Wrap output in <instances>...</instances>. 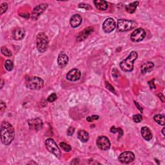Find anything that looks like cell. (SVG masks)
<instances>
[{"instance_id": "cell-1", "label": "cell", "mask_w": 165, "mask_h": 165, "mask_svg": "<svg viewBox=\"0 0 165 165\" xmlns=\"http://www.w3.org/2000/svg\"><path fill=\"white\" fill-rule=\"evenodd\" d=\"M1 141L5 145H9L14 140L15 130L12 125L8 121H4L1 124Z\"/></svg>"}, {"instance_id": "cell-2", "label": "cell", "mask_w": 165, "mask_h": 165, "mask_svg": "<svg viewBox=\"0 0 165 165\" xmlns=\"http://www.w3.org/2000/svg\"><path fill=\"white\" fill-rule=\"evenodd\" d=\"M137 56V53L136 51H132L129 56L120 63V65L121 70L124 72L132 71L134 69V64Z\"/></svg>"}, {"instance_id": "cell-3", "label": "cell", "mask_w": 165, "mask_h": 165, "mask_svg": "<svg viewBox=\"0 0 165 165\" xmlns=\"http://www.w3.org/2000/svg\"><path fill=\"white\" fill-rule=\"evenodd\" d=\"M25 85L28 88L34 90H39L43 88L44 87V81L43 79L38 76H33L30 77H28L26 80Z\"/></svg>"}, {"instance_id": "cell-4", "label": "cell", "mask_w": 165, "mask_h": 165, "mask_svg": "<svg viewBox=\"0 0 165 165\" xmlns=\"http://www.w3.org/2000/svg\"><path fill=\"white\" fill-rule=\"evenodd\" d=\"M49 40L44 32H40L36 37V47L40 53H43L49 47Z\"/></svg>"}, {"instance_id": "cell-5", "label": "cell", "mask_w": 165, "mask_h": 165, "mask_svg": "<svg viewBox=\"0 0 165 165\" xmlns=\"http://www.w3.org/2000/svg\"><path fill=\"white\" fill-rule=\"evenodd\" d=\"M137 26V22L127 19H119L117 22V29L120 32H127L135 29Z\"/></svg>"}, {"instance_id": "cell-6", "label": "cell", "mask_w": 165, "mask_h": 165, "mask_svg": "<svg viewBox=\"0 0 165 165\" xmlns=\"http://www.w3.org/2000/svg\"><path fill=\"white\" fill-rule=\"evenodd\" d=\"M45 146L49 152L54 155L57 158L61 157V151L59 150L55 141L52 138H49L45 141Z\"/></svg>"}, {"instance_id": "cell-7", "label": "cell", "mask_w": 165, "mask_h": 165, "mask_svg": "<svg viewBox=\"0 0 165 165\" xmlns=\"http://www.w3.org/2000/svg\"><path fill=\"white\" fill-rule=\"evenodd\" d=\"M146 36V32L141 28L136 29L130 35L131 40L134 42H140Z\"/></svg>"}, {"instance_id": "cell-8", "label": "cell", "mask_w": 165, "mask_h": 165, "mask_svg": "<svg viewBox=\"0 0 165 165\" xmlns=\"http://www.w3.org/2000/svg\"><path fill=\"white\" fill-rule=\"evenodd\" d=\"M47 7L48 5L46 3H42L36 6L31 13V19L33 20H36L40 16V15L45 12V10L47 9Z\"/></svg>"}, {"instance_id": "cell-9", "label": "cell", "mask_w": 165, "mask_h": 165, "mask_svg": "<svg viewBox=\"0 0 165 165\" xmlns=\"http://www.w3.org/2000/svg\"><path fill=\"white\" fill-rule=\"evenodd\" d=\"M119 161L123 164H129L133 162L135 159V155L130 151H124L119 156Z\"/></svg>"}, {"instance_id": "cell-10", "label": "cell", "mask_w": 165, "mask_h": 165, "mask_svg": "<svg viewBox=\"0 0 165 165\" xmlns=\"http://www.w3.org/2000/svg\"><path fill=\"white\" fill-rule=\"evenodd\" d=\"M97 147L101 150H107L110 148V141L106 136H100L96 141Z\"/></svg>"}, {"instance_id": "cell-11", "label": "cell", "mask_w": 165, "mask_h": 165, "mask_svg": "<svg viewBox=\"0 0 165 165\" xmlns=\"http://www.w3.org/2000/svg\"><path fill=\"white\" fill-rule=\"evenodd\" d=\"M116 27V23L113 18H108L103 24V30L105 33H110Z\"/></svg>"}, {"instance_id": "cell-12", "label": "cell", "mask_w": 165, "mask_h": 165, "mask_svg": "<svg viewBox=\"0 0 165 165\" xmlns=\"http://www.w3.org/2000/svg\"><path fill=\"white\" fill-rule=\"evenodd\" d=\"M81 77V72L77 69H73L70 70L66 76L67 80L70 81H77Z\"/></svg>"}, {"instance_id": "cell-13", "label": "cell", "mask_w": 165, "mask_h": 165, "mask_svg": "<svg viewBox=\"0 0 165 165\" xmlns=\"http://www.w3.org/2000/svg\"><path fill=\"white\" fill-rule=\"evenodd\" d=\"M93 31H94V29L91 27L84 29L83 30H82L81 32H80L77 34V37H76L77 41L79 42L84 41Z\"/></svg>"}, {"instance_id": "cell-14", "label": "cell", "mask_w": 165, "mask_h": 165, "mask_svg": "<svg viewBox=\"0 0 165 165\" xmlns=\"http://www.w3.org/2000/svg\"><path fill=\"white\" fill-rule=\"evenodd\" d=\"M69 60V59L68 56L65 53H64V52H61V53L59 54L57 57V63L59 67L63 68L67 65Z\"/></svg>"}, {"instance_id": "cell-15", "label": "cell", "mask_w": 165, "mask_h": 165, "mask_svg": "<svg viewBox=\"0 0 165 165\" xmlns=\"http://www.w3.org/2000/svg\"><path fill=\"white\" fill-rule=\"evenodd\" d=\"M25 35V30L23 28H16L12 32V37L14 40L19 41L22 39Z\"/></svg>"}, {"instance_id": "cell-16", "label": "cell", "mask_w": 165, "mask_h": 165, "mask_svg": "<svg viewBox=\"0 0 165 165\" xmlns=\"http://www.w3.org/2000/svg\"><path fill=\"white\" fill-rule=\"evenodd\" d=\"M154 67V64L151 61H147L143 63L141 67V72L142 74L144 75L153 70Z\"/></svg>"}, {"instance_id": "cell-17", "label": "cell", "mask_w": 165, "mask_h": 165, "mask_svg": "<svg viewBox=\"0 0 165 165\" xmlns=\"http://www.w3.org/2000/svg\"><path fill=\"white\" fill-rule=\"evenodd\" d=\"M43 121L39 118L34 119L29 121V126L31 128L34 129L36 131H38L43 127Z\"/></svg>"}, {"instance_id": "cell-18", "label": "cell", "mask_w": 165, "mask_h": 165, "mask_svg": "<svg viewBox=\"0 0 165 165\" xmlns=\"http://www.w3.org/2000/svg\"><path fill=\"white\" fill-rule=\"evenodd\" d=\"M82 23V18L80 14H74L70 18V24L72 28H77Z\"/></svg>"}, {"instance_id": "cell-19", "label": "cell", "mask_w": 165, "mask_h": 165, "mask_svg": "<svg viewBox=\"0 0 165 165\" xmlns=\"http://www.w3.org/2000/svg\"><path fill=\"white\" fill-rule=\"evenodd\" d=\"M141 133L144 139H145L146 141H148L152 139L153 135H152V133H151V131L147 127H142L141 130Z\"/></svg>"}, {"instance_id": "cell-20", "label": "cell", "mask_w": 165, "mask_h": 165, "mask_svg": "<svg viewBox=\"0 0 165 165\" xmlns=\"http://www.w3.org/2000/svg\"><path fill=\"white\" fill-rule=\"evenodd\" d=\"M97 9L100 10H106L108 9V3L104 0H95L94 2Z\"/></svg>"}, {"instance_id": "cell-21", "label": "cell", "mask_w": 165, "mask_h": 165, "mask_svg": "<svg viewBox=\"0 0 165 165\" xmlns=\"http://www.w3.org/2000/svg\"><path fill=\"white\" fill-rule=\"evenodd\" d=\"M77 137L81 142L87 143L88 141L89 134L87 132H86L85 130H79L77 132Z\"/></svg>"}, {"instance_id": "cell-22", "label": "cell", "mask_w": 165, "mask_h": 165, "mask_svg": "<svg viewBox=\"0 0 165 165\" xmlns=\"http://www.w3.org/2000/svg\"><path fill=\"white\" fill-rule=\"evenodd\" d=\"M139 4V3L138 2H134L133 3H131L125 6V10H127V12L130 13V14H133V13L136 12V10Z\"/></svg>"}, {"instance_id": "cell-23", "label": "cell", "mask_w": 165, "mask_h": 165, "mask_svg": "<svg viewBox=\"0 0 165 165\" xmlns=\"http://www.w3.org/2000/svg\"><path fill=\"white\" fill-rule=\"evenodd\" d=\"M154 121L159 124L164 126L165 124V116L164 114H157L154 117Z\"/></svg>"}, {"instance_id": "cell-24", "label": "cell", "mask_w": 165, "mask_h": 165, "mask_svg": "<svg viewBox=\"0 0 165 165\" xmlns=\"http://www.w3.org/2000/svg\"><path fill=\"white\" fill-rule=\"evenodd\" d=\"M59 146H60V147L65 151H66V152H69V151H70L71 150H72V147L70 146V145L67 144V143H64V142L59 143Z\"/></svg>"}, {"instance_id": "cell-25", "label": "cell", "mask_w": 165, "mask_h": 165, "mask_svg": "<svg viewBox=\"0 0 165 165\" xmlns=\"http://www.w3.org/2000/svg\"><path fill=\"white\" fill-rule=\"evenodd\" d=\"M13 67H14V65H13V62L11 60H6L5 63V69L7 70L8 71H11L13 69Z\"/></svg>"}, {"instance_id": "cell-26", "label": "cell", "mask_w": 165, "mask_h": 165, "mask_svg": "<svg viewBox=\"0 0 165 165\" xmlns=\"http://www.w3.org/2000/svg\"><path fill=\"white\" fill-rule=\"evenodd\" d=\"M1 51H2V53L6 57H10L12 56L11 51L9 50L6 47H2L1 48Z\"/></svg>"}, {"instance_id": "cell-27", "label": "cell", "mask_w": 165, "mask_h": 165, "mask_svg": "<svg viewBox=\"0 0 165 165\" xmlns=\"http://www.w3.org/2000/svg\"><path fill=\"white\" fill-rule=\"evenodd\" d=\"M110 132H112V133H116V132H118L119 134H120L121 136H122L123 134V130H122L121 128H116L115 127H112L111 128V129H110Z\"/></svg>"}, {"instance_id": "cell-28", "label": "cell", "mask_w": 165, "mask_h": 165, "mask_svg": "<svg viewBox=\"0 0 165 165\" xmlns=\"http://www.w3.org/2000/svg\"><path fill=\"white\" fill-rule=\"evenodd\" d=\"M133 120L135 123H140L143 120V117L141 114H136L133 116Z\"/></svg>"}, {"instance_id": "cell-29", "label": "cell", "mask_w": 165, "mask_h": 165, "mask_svg": "<svg viewBox=\"0 0 165 165\" xmlns=\"http://www.w3.org/2000/svg\"><path fill=\"white\" fill-rule=\"evenodd\" d=\"M57 100V95L56 93H52V94H50L48 98H47V100L50 103H52L55 101L56 100Z\"/></svg>"}, {"instance_id": "cell-30", "label": "cell", "mask_w": 165, "mask_h": 165, "mask_svg": "<svg viewBox=\"0 0 165 165\" xmlns=\"http://www.w3.org/2000/svg\"><path fill=\"white\" fill-rule=\"evenodd\" d=\"M8 9V5L6 3H3L1 5V8H0V10H1V15H2L3 13H5Z\"/></svg>"}, {"instance_id": "cell-31", "label": "cell", "mask_w": 165, "mask_h": 165, "mask_svg": "<svg viewBox=\"0 0 165 165\" xmlns=\"http://www.w3.org/2000/svg\"><path fill=\"white\" fill-rule=\"evenodd\" d=\"M79 7L80 8H82V9H84L85 10H90L92 9L91 6L88 4H86L84 3H81L80 4H79Z\"/></svg>"}, {"instance_id": "cell-32", "label": "cell", "mask_w": 165, "mask_h": 165, "mask_svg": "<svg viewBox=\"0 0 165 165\" xmlns=\"http://www.w3.org/2000/svg\"><path fill=\"white\" fill-rule=\"evenodd\" d=\"M99 118H100V117H99L98 116L94 115V116H92L87 117V121H88V122H92L93 121L98 120H99Z\"/></svg>"}, {"instance_id": "cell-33", "label": "cell", "mask_w": 165, "mask_h": 165, "mask_svg": "<svg viewBox=\"0 0 165 165\" xmlns=\"http://www.w3.org/2000/svg\"><path fill=\"white\" fill-rule=\"evenodd\" d=\"M105 86H106V87L107 88L108 90H109L110 91H111L112 92H113V93H116V91H115V89L114 88V87H112V86L108 82H105Z\"/></svg>"}, {"instance_id": "cell-34", "label": "cell", "mask_w": 165, "mask_h": 165, "mask_svg": "<svg viewBox=\"0 0 165 165\" xmlns=\"http://www.w3.org/2000/svg\"><path fill=\"white\" fill-rule=\"evenodd\" d=\"M75 132V128L74 127H70L69 128L68 130H67V134L69 136H71L74 134Z\"/></svg>"}, {"instance_id": "cell-35", "label": "cell", "mask_w": 165, "mask_h": 165, "mask_svg": "<svg viewBox=\"0 0 165 165\" xmlns=\"http://www.w3.org/2000/svg\"><path fill=\"white\" fill-rule=\"evenodd\" d=\"M154 81H155V80H154V79H153L152 80H151L150 81L148 82V84H149L151 89H155V88H156L155 84L154 83Z\"/></svg>"}, {"instance_id": "cell-36", "label": "cell", "mask_w": 165, "mask_h": 165, "mask_svg": "<svg viewBox=\"0 0 165 165\" xmlns=\"http://www.w3.org/2000/svg\"><path fill=\"white\" fill-rule=\"evenodd\" d=\"M0 107H1L2 112H3V110H5L6 108V104L3 101H1V103H0Z\"/></svg>"}, {"instance_id": "cell-37", "label": "cell", "mask_w": 165, "mask_h": 165, "mask_svg": "<svg viewBox=\"0 0 165 165\" xmlns=\"http://www.w3.org/2000/svg\"><path fill=\"white\" fill-rule=\"evenodd\" d=\"M157 96L159 97V99H161V101H162L163 103L164 102V96H163L162 94H157Z\"/></svg>"}, {"instance_id": "cell-38", "label": "cell", "mask_w": 165, "mask_h": 165, "mask_svg": "<svg viewBox=\"0 0 165 165\" xmlns=\"http://www.w3.org/2000/svg\"><path fill=\"white\" fill-rule=\"evenodd\" d=\"M135 103H136V106L137 107V108H138V110H141V112H143V108L140 107V106H139V104H137V103H136V101H135Z\"/></svg>"}, {"instance_id": "cell-39", "label": "cell", "mask_w": 165, "mask_h": 165, "mask_svg": "<svg viewBox=\"0 0 165 165\" xmlns=\"http://www.w3.org/2000/svg\"><path fill=\"white\" fill-rule=\"evenodd\" d=\"M1 88H3V84H4V83H3V80H2V81H1Z\"/></svg>"}, {"instance_id": "cell-40", "label": "cell", "mask_w": 165, "mask_h": 165, "mask_svg": "<svg viewBox=\"0 0 165 165\" xmlns=\"http://www.w3.org/2000/svg\"><path fill=\"white\" fill-rule=\"evenodd\" d=\"M164 130H165V128H163V130H162V134H163V135L164 136H165V134H164Z\"/></svg>"}]
</instances>
